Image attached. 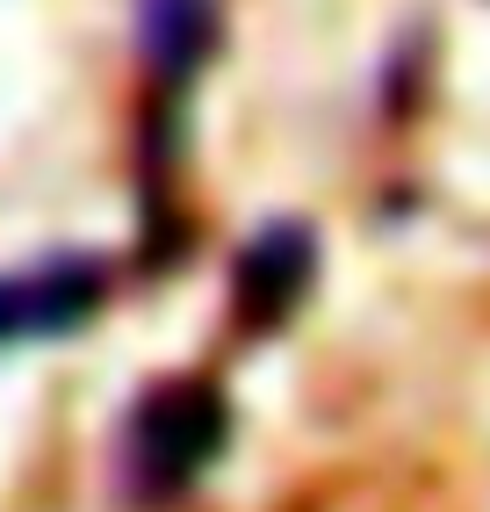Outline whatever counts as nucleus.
Masks as SVG:
<instances>
[{
  "mask_svg": "<svg viewBox=\"0 0 490 512\" xmlns=\"http://www.w3.org/2000/svg\"><path fill=\"white\" fill-rule=\"evenodd\" d=\"M310 267H318V246H310L303 224L260 231L253 246L238 253V318L245 325H282L310 289Z\"/></svg>",
  "mask_w": 490,
  "mask_h": 512,
  "instance_id": "nucleus-3",
  "label": "nucleus"
},
{
  "mask_svg": "<svg viewBox=\"0 0 490 512\" xmlns=\"http://www.w3.org/2000/svg\"><path fill=\"white\" fill-rule=\"evenodd\" d=\"M137 44L166 80H188L217 44V0H137Z\"/></svg>",
  "mask_w": 490,
  "mask_h": 512,
  "instance_id": "nucleus-4",
  "label": "nucleus"
},
{
  "mask_svg": "<svg viewBox=\"0 0 490 512\" xmlns=\"http://www.w3.org/2000/svg\"><path fill=\"white\" fill-rule=\"evenodd\" d=\"M231 440V412L217 383H159L130 419L123 440V469H130V498L137 505H166L181 498L195 476L224 455Z\"/></svg>",
  "mask_w": 490,
  "mask_h": 512,
  "instance_id": "nucleus-1",
  "label": "nucleus"
},
{
  "mask_svg": "<svg viewBox=\"0 0 490 512\" xmlns=\"http://www.w3.org/2000/svg\"><path fill=\"white\" fill-rule=\"evenodd\" d=\"M101 311V267L80 253H58L29 275H0V347L15 339H58Z\"/></svg>",
  "mask_w": 490,
  "mask_h": 512,
  "instance_id": "nucleus-2",
  "label": "nucleus"
}]
</instances>
